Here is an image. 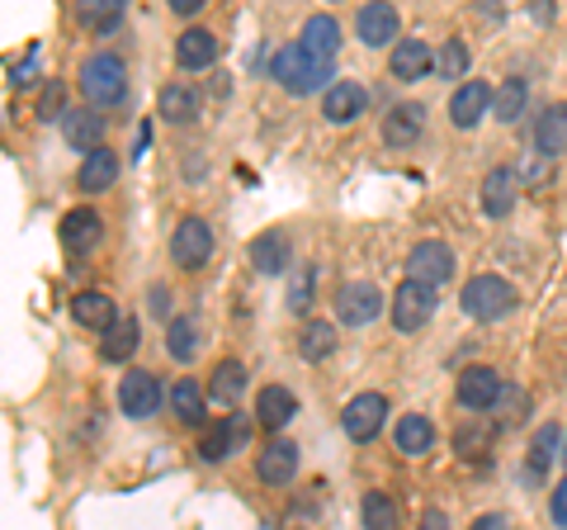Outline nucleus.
<instances>
[{
	"instance_id": "8fccbe9b",
	"label": "nucleus",
	"mask_w": 567,
	"mask_h": 530,
	"mask_svg": "<svg viewBox=\"0 0 567 530\" xmlns=\"http://www.w3.org/2000/svg\"><path fill=\"white\" fill-rule=\"evenodd\" d=\"M563 459H567V446H563Z\"/></svg>"
},
{
	"instance_id": "1a4fd4ad",
	"label": "nucleus",
	"mask_w": 567,
	"mask_h": 530,
	"mask_svg": "<svg viewBox=\"0 0 567 530\" xmlns=\"http://www.w3.org/2000/svg\"><path fill=\"white\" fill-rule=\"evenodd\" d=\"M496 394H502V375H496L492 365H468L464 375H458V384H454V398L464 402L468 412H492Z\"/></svg>"
},
{
	"instance_id": "20e7f679",
	"label": "nucleus",
	"mask_w": 567,
	"mask_h": 530,
	"mask_svg": "<svg viewBox=\"0 0 567 530\" xmlns=\"http://www.w3.org/2000/svg\"><path fill=\"white\" fill-rule=\"evenodd\" d=\"M435 294H440L435 285H421V279L406 275V285H398L393 304H388V317H393V327L406 332V337H412V332H421V327L435 317V308H440Z\"/></svg>"
},
{
	"instance_id": "4468645a",
	"label": "nucleus",
	"mask_w": 567,
	"mask_h": 530,
	"mask_svg": "<svg viewBox=\"0 0 567 530\" xmlns=\"http://www.w3.org/2000/svg\"><path fill=\"white\" fill-rule=\"evenodd\" d=\"M487 114H492V85L477 81V77L458 85L454 100H450V123L454 129H477Z\"/></svg>"
},
{
	"instance_id": "dca6fc26",
	"label": "nucleus",
	"mask_w": 567,
	"mask_h": 530,
	"mask_svg": "<svg viewBox=\"0 0 567 530\" xmlns=\"http://www.w3.org/2000/svg\"><path fill=\"white\" fill-rule=\"evenodd\" d=\"M100 242H104V218L95 208H71L62 218V246L71 256H91Z\"/></svg>"
},
{
	"instance_id": "2f4dec72",
	"label": "nucleus",
	"mask_w": 567,
	"mask_h": 530,
	"mask_svg": "<svg viewBox=\"0 0 567 530\" xmlns=\"http://www.w3.org/2000/svg\"><path fill=\"white\" fill-rule=\"evenodd\" d=\"M76 24L91 33H114L123 24V0H76Z\"/></svg>"
},
{
	"instance_id": "49530a36",
	"label": "nucleus",
	"mask_w": 567,
	"mask_h": 530,
	"mask_svg": "<svg viewBox=\"0 0 567 530\" xmlns=\"http://www.w3.org/2000/svg\"><path fill=\"white\" fill-rule=\"evenodd\" d=\"M10 81H14V85H20V91H24V85H33V62H24V67H20V72H14Z\"/></svg>"
},
{
	"instance_id": "9b49d317",
	"label": "nucleus",
	"mask_w": 567,
	"mask_h": 530,
	"mask_svg": "<svg viewBox=\"0 0 567 530\" xmlns=\"http://www.w3.org/2000/svg\"><path fill=\"white\" fill-rule=\"evenodd\" d=\"M398 29H402V20L388 0H369V6H360V14H354V33H360L364 48H388L398 39Z\"/></svg>"
},
{
	"instance_id": "a211bd4d",
	"label": "nucleus",
	"mask_w": 567,
	"mask_h": 530,
	"mask_svg": "<svg viewBox=\"0 0 567 530\" xmlns=\"http://www.w3.org/2000/svg\"><path fill=\"white\" fill-rule=\"evenodd\" d=\"M388 72H393L398 81H421V77L435 72V52L421 39H398L393 52H388Z\"/></svg>"
},
{
	"instance_id": "6e6552de",
	"label": "nucleus",
	"mask_w": 567,
	"mask_h": 530,
	"mask_svg": "<svg viewBox=\"0 0 567 530\" xmlns=\"http://www.w3.org/2000/svg\"><path fill=\"white\" fill-rule=\"evenodd\" d=\"M246 446H251V417L233 412V417H223V421H213V427H208L199 455L208 459V465H218V459L237 455V450H246Z\"/></svg>"
},
{
	"instance_id": "f3484780",
	"label": "nucleus",
	"mask_w": 567,
	"mask_h": 530,
	"mask_svg": "<svg viewBox=\"0 0 567 530\" xmlns=\"http://www.w3.org/2000/svg\"><path fill=\"white\" fill-rule=\"evenodd\" d=\"M421 133H425V104L406 100V104H393V110H388V119H383L388 147H412V143H421Z\"/></svg>"
},
{
	"instance_id": "e433bc0d",
	"label": "nucleus",
	"mask_w": 567,
	"mask_h": 530,
	"mask_svg": "<svg viewBox=\"0 0 567 530\" xmlns=\"http://www.w3.org/2000/svg\"><path fill=\"white\" fill-rule=\"evenodd\" d=\"M492 436H496L492 421H483V417L473 412V421H464V427L454 431V450L464 455V459H483L492 450Z\"/></svg>"
},
{
	"instance_id": "a878e982",
	"label": "nucleus",
	"mask_w": 567,
	"mask_h": 530,
	"mask_svg": "<svg viewBox=\"0 0 567 530\" xmlns=\"http://www.w3.org/2000/svg\"><path fill=\"white\" fill-rule=\"evenodd\" d=\"M71 317H76V323H81L85 332H95V337H100V332L110 327L118 313H114V298H110V294H100V289H81L76 298H71Z\"/></svg>"
},
{
	"instance_id": "a18cd8bd",
	"label": "nucleus",
	"mask_w": 567,
	"mask_h": 530,
	"mask_svg": "<svg viewBox=\"0 0 567 530\" xmlns=\"http://www.w3.org/2000/svg\"><path fill=\"white\" fill-rule=\"evenodd\" d=\"M166 6H171L175 14H185V20H189V14H199V10L208 6V0H166Z\"/></svg>"
},
{
	"instance_id": "0eeeda50",
	"label": "nucleus",
	"mask_w": 567,
	"mask_h": 530,
	"mask_svg": "<svg viewBox=\"0 0 567 530\" xmlns=\"http://www.w3.org/2000/svg\"><path fill=\"white\" fill-rule=\"evenodd\" d=\"M383 421H388V398L383 394H354L346 402V412H341V427L350 440H374L383 431Z\"/></svg>"
},
{
	"instance_id": "4be33fe9",
	"label": "nucleus",
	"mask_w": 567,
	"mask_h": 530,
	"mask_svg": "<svg viewBox=\"0 0 567 530\" xmlns=\"http://www.w3.org/2000/svg\"><path fill=\"white\" fill-rule=\"evenodd\" d=\"M293 412H298V398L284 384H265L256 394V421L265 431H284L293 421Z\"/></svg>"
},
{
	"instance_id": "a19ab883",
	"label": "nucleus",
	"mask_w": 567,
	"mask_h": 530,
	"mask_svg": "<svg viewBox=\"0 0 567 530\" xmlns=\"http://www.w3.org/2000/svg\"><path fill=\"white\" fill-rule=\"evenodd\" d=\"M398 521H402L398 502L388 498V492H369V498H364V526L369 530H393Z\"/></svg>"
},
{
	"instance_id": "37998d69",
	"label": "nucleus",
	"mask_w": 567,
	"mask_h": 530,
	"mask_svg": "<svg viewBox=\"0 0 567 530\" xmlns=\"http://www.w3.org/2000/svg\"><path fill=\"white\" fill-rule=\"evenodd\" d=\"M62 100H66V85L62 81H48L43 95H39V119H58L62 114Z\"/></svg>"
},
{
	"instance_id": "c85d7f7f",
	"label": "nucleus",
	"mask_w": 567,
	"mask_h": 530,
	"mask_svg": "<svg viewBox=\"0 0 567 530\" xmlns=\"http://www.w3.org/2000/svg\"><path fill=\"white\" fill-rule=\"evenodd\" d=\"M171 412L181 427H204L208 421V402H204V388L194 384V379H181L171 388Z\"/></svg>"
},
{
	"instance_id": "aec40b11",
	"label": "nucleus",
	"mask_w": 567,
	"mask_h": 530,
	"mask_svg": "<svg viewBox=\"0 0 567 530\" xmlns=\"http://www.w3.org/2000/svg\"><path fill=\"white\" fill-rule=\"evenodd\" d=\"M364 104H369V91L360 81H331L322 95V114L327 123H354L364 114Z\"/></svg>"
},
{
	"instance_id": "cd10ccee",
	"label": "nucleus",
	"mask_w": 567,
	"mask_h": 530,
	"mask_svg": "<svg viewBox=\"0 0 567 530\" xmlns=\"http://www.w3.org/2000/svg\"><path fill=\"white\" fill-rule=\"evenodd\" d=\"M393 440H398V450L402 455H425V450H435V421L431 417H421V412H406V417H398V431H393Z\"/></svg>"
},
{
	"instance_id": "423d86ee",
	"label": "nucleus",
	"mask_w": 567,
	"mask_h": 530,
	"mask_svg": "<svg viewBox=\"0 0 567 530\" xmlns=\"http://www.w3.org/2000/svg\"><path fill=\"white\" fill-rule=\"evenodd\" d=\"M454 252H450V246L445 242H416L412 246V252H406V275H412V279H421V285H450V279H454Z\"/></svg>"
},
{
	"instance_id": "6ab92c4d",
	"label": "nucleus",
	"mask_w": 567,
	"mask_h": 530,
	"mask_svg": "<svg viewBox=\"0 0 567 530\" xmlns=\"http://www.w3.org/2000/svg\"><path fill=\"white\" fill-rule=\"evenodd\" d=\"M256 473H260V483H270V488H289L298 473V446L293 440H270L256 459Z\"/></svg>"
},
{
	"instance_id": "412c9836",
	"label": "nucleus",
	"mask_w": 567,
	"mask_h": 530,
	"mask_svg": "<svg viewBox=\"0 0 567 530\" xmlns=\"http://www.w3.org/2000/svg\"><path fill=\"white\" fill-rule=\"evenodd\" d=\"M246 261H251L256 275H284V271H289V261H293V246H289V237H284L279 227H270V233H260L251 242Z\"/></svg>"
},
{
	"instance_id": "39448f33",
	"label": "nucleus",
	"mask_w": 567,
	"mask_h": 530,
	"mask_svg": "<svg viewBox=\"0 0 567 530\" xmlns=\"http://www.w3.org/2000/svg\"><path fill=\"white\" fill-rule=\"evenodd\" d=\"M213 227H208V218H199V214H189V218H181L175 223V233H171V256H175V265L181 271H204V265L213 261Z\"/></svg>"
},
{
	"instance_id": "f03ea898",
	"label": "nucleus",
	"mask_w": 567,
	"mask_h": 530,
	"mask_svg": "<svg viewBox=\"0 0 567 530\" xmlns=\"http://www.w3.org/2000/svg\"><path fill=\"white\" fill-rule=\"evenodd\" d=\"M81 95L95 104V110H114L128 95V67H123L118 52H95L91 62L81 67Z\"/></svg>"
},
{
	"instance_id": "c03bdc74",
	"label": "nucleus",
	"mask_w": 567,
	"mask_h": 530,
	"mask_svg": "<svg viewBox=\"0 0 567 530\" xmlns=\"http://www.w3.org/2000/svg\"><path fill=\"white\" fill-rule=\"evenodd\" d=\"M548 517H554V526H567V479L554 488V502H548Z\"/></svg>"
},
{
	"instance_id": "f8f14e48",
	"label": "nucleus",
	"mask_w": 567,
	"mask_h": 530,
	"mask_svg": "<svg viewBox=\"0 0 567 530\" xmlns=\"http://www.w3.org/2000/svg\"><path fill=\"white\" fill-rule=\"evenodd\" d=\"M520 175L511 171V166H492L483 175V190H477V200H483V214L487 218H511V208H516L520 200Z\"/></svg>"
},
{
	"instance_id": "79ce46f5",
	"label": "nucleus",
	"mask_w": 567,
	"mask_h": 530,
	"mask_svg": "<svg viewBox=\"0 0 567 530\" xmlns=\"http://www.w3.org/2000/svg\"><path fill=\"white\" fill-rule=\"evenodd\" d=\"M312 285H317V271H312V265H303V271H298V279H293V289H289V313H293V317H308V308H312Z\"/></svg>"
},
{
	"instance_id": "473e14b6",
	"label": "nucleus",
	"mask_w": 567,
	"mask_h": 530,
	"mask_svg": "<svg viewBox=\"0 0 567 530\" xmlns=\"http://www.w3.org/2000/svg\"><path fill=\"white\" fill-rule=\"evenodd\" d=\"M241 394H246V365H241V360H223V365L208 375V398L233 408Z\"/></svg>"
},
{
	"instance_id": "7c9ffc66",
	"label": "nucleus",
	"mask_w": 567,
	"mask_h": 530,
	"mask_svg": "<svg viewBox=\"0 0 567 530\" xmlns=\"http://www.w3.org/2000/svg\"><path fill=\"white\" fill-rule=\"evenodd\" d=\"M558 459V427L548 421V427L535 431V440H529V459H525V483H544L548 465Z\"/></svg>"
},
{
	"instance_id": "9d476101",
	"label": "nucleus",
	"mask_w": 567,
	"mask_h": 530,
	"mask_svg": "<svg viewBox=\"0 0 567 530\" xmlns=\"http://www.w3.org/2000/svg\"><path fill=\"white\" fill-rule=\"evenodd\" d=\"M118 408L128 412L133 421L162 412V384H156V375H147V369H133V375H123V384H118Z\"/></svg>"
},
{
	"instance_id": "ea45409f",
	"label": "nucleus",
	"mask_w": 567,
	"mask_h": 530,
	"mask_svg": "<svg viewBox=\"0 0 567 530\" xmlns=\"http://www.w3.org/2000/svg\"><path fill=\"white\" fill-rule=\"evenodd\" d=\"M464 72H468V48H464V39H445V43H440V52H435V77L458 81Z\"/></svg>"
},
{
	"instance_id": "b1692460",
	"label": "nucleus",
	"mask_w": 567,
	"mask_h": 530,
	"mask_svg": "<svg viewBox=\"0 0 567 530\" xmlns=\"http://www.w3.org/2000/svg\"><path fill=\"white\" fill-rule=\"evenodd\" d=\"M118 181V156L110 152V147H91L81 156V171H76V185L85 190V194H100V190H110Z\"/></svg>"
},
{
	"instance_id": "f257e3e1",
	"label": "nucleus",
	"mask_w": 567,
	"mask_h": 530,
	"mask_svg": "<svg viewBox=\"0 0 567 530\" xmlns=\"http://www.w3.org/2000/svg\"><path fill=\"white\" fill-rule=\"evenodd\" d=\"M270 72H275V81H279L289 95H312V91H322V85L331 81V62L312 58L303 43H293V48H279V52H275Z\"/></svg>"
},
{
	"instance_id": "c756f323",
	"label": "nucleus",
	"mask_w": 567,
	"mask_h": 530,
	"mask_svg": "<svg viewBox=\"0 0 567 530\" xmlns=\"http://www.w3.org/2000/svg\"><path fill=\"white\" fill-rule=\"evenodd\" d=\"M298 43H303V48L312 52V58L331 62L336 52H341V24H336L331 14H312V20L303 24V39H298Z\"/></svg>"
},
{
	"instance_id": "c9c22d12",
	"label": "nucleus",
	"mask_w": 567,
	"mask_h": 530,
	"mask_svg": "<svg viewBox=\"0 0 567 530\" xmlns=\"http://www.w3.org/2000/svg\"><path fill=\"white\" fill-rule=\"evenodd\" d=\"M166 350H171V360L189 365L194 356H199V323H194V317H171L166 323Z\"/></svg>"
},
{
	"instance_id": "5701e85b",
	"label": "nucleus",
	"mask_w": 567,
	"mask_h": 530,
	"mask_svg": "<svg viewBox=\"0 0 567 530\" xmlns=\"http://www.w3.org/2000/svg\"><path fill=\"white\" fill-rule=\"evenodd\" d=\"M213 58H218V39H213L208 29L199 24H189L181 39H175V62L185 67V72H208Z\"/></svg>"
},
{
	"instance_id": "393cba45",
	"label": "nucleus",
	"mask_w": 567,
	"mask_h": 530,
	"mask_svg": "<svg viewBox=\"0 0 567 530\" xmlns=\"http://www.w3.org/2000/svg\"><path fill=\"white\" fill-rule=\"evenodd\" d=\"M137 346H142V332H137L133 317H114V323L100 332V360H110V365L133 360Z\"/></svg>"
},
{
	"instance_id": "4c0bfd02",
	"label": "nucleus",
	"mask_w": 567,
	"mask_h": 530,
	"mask_svg": "<svg viewBox=\"0 0 567 530\" xmlns=\"http://www.w3.org/2000/svg\"><path fill=\"white\" fill-rule=\"evenodd\" d=\"M298 356H303L308 365L336 356V327L331 323H308L303 337H298Z\"/></svg>"
},
{
	"instance_id": "de8ad7c7",
	"label": "nucleus",
	"mask_w": 567,
	"mask_h": 530,
	"mask_svg": "<svg viewBox=\"0 0 567 530\" xmlns=\"http://www.w3.org/2000/svg\"><path fill=\"white\" fill-rule=\"evenodd\" d=\"M473 526H477V530H502V526H506V517H496V511H492V517H477Z\"/></svg>"
},
{
	"instance_id": "f704fd0d",
	"label": "nucleus",
	"mask_w": 567,
	"mask_h": 530,
	"mask_svg": "<svg viewBox=\"0 0 567 530\" xmlns=\"http://www.w3.org/2000/svg\"><path fill=\"white\" fill-rule=\"evenodd\" d=\"M156 110H162L166 123H194L199 119V91H189V85H166V91L156 95Z\"/></svg>"
},
{
	"instance_id": "7ed1b4c3",
	"label": "nucleus",
	"mask_w": 567,
	"mask_h": 530,
	"mask_svg": "<svg viewBox=\"0 0 567 530\" xmlns=\"http://www.w3.org/2000/svg\"><path fill=\"white\" fill-rule=\"evenodd\" d=\"M464 313L473 323H502L506 313H516V285L502 275H473L464 285Z\"/></svg>"
},
{
	"instance_id": "2eb2a0df",
	"label": "nucleus",
	"mask_w": 567,
	"mask_h": 530,
	"mask_svg": "<svg viewBox=\"0 0 567 530\" xmlns=\"http://www.w3.org/2000/svg\"><path fill=\"white\" fill-rule=\"evenodd\" d=\"M58 123H62L66 147H76L81 156L104 143V119H100V110H95L91 100H85L81 110H62V119H58Z\"/></svg>"
},
{
	"instance_id": "bb28decb",
	"label": "nucleus",
	"mask_w": 567,
	"mask_h": 530,
	"mask_svg": "<svg viewBox=\"0 0 567 530\" xmlns=\"http://www.w3.org/2000/svg\"><path fill=\"white\" fill-rule=\"evenodd\" d=\"M535 152H544V156L567 152V104H548L535 119Z\"/></svg>"
},
{
	"instance_id": "72a5a7b5",
	"label": "nucleus",
	"mask_w": 567,
	"mask_h": 530,
	"mask_svg": "<svg viewBox=\"0 0 567 530\" xmlns=\"http://www.w3.org/2000/svg\"><path fill=\"white\" fill-rule=\"evenodd\" d=\"M492 412H496V427L502 431H516V427H525L529 421V394L520 384H502V394H496V402H492Z\"/></svg>"
},
{
	"instance_id": "58836bf2",
	"label": "nucleus",
	"mask_w": 567,
	"mask_h": 530,
	"mask_svg": "<svg viewBox=\"0 0 567 530\" xmlns=\"http://www.w3.org/2000/svg\"><path fill=\"white\" fill-rule=\"evenodd\" d=\"M525 100H529V85L520 77H511L502 91H492V114L502 119V123H516L525 114Z\"/></svg>"
},
{
	"instance_id": "ddd939ff",
	"label": "nucleus",
	"mask_w": 567,
	"mask_h": 530,
	"mask_svg": "<svg viewBox=\"0 0 567 530\" xmlns=\"http://www.w3.org/2000/svg\"><path fill=\"white\" fill-rule=\"evenodd\" d=\"M383 313V294L374 285H341V294H336V317H341L346 327H369L374 317Z\"/></svg>"
},
{
	"instance_id": "09e8293b",
	"label": "nucleus",
	"mask_w": 567,
	"mask_h": 530,
	"mask_svg": "<svg viewBox=\"0 0 567 530\" xmlns=\"http://www.w3.org/2000/svg\"><path fill=\"white\" fill-rule=\"evenodd\" d=\"M425 526L440 530V526H450V521H445V511H425Z\"/></svg>"
}]
</instances>
